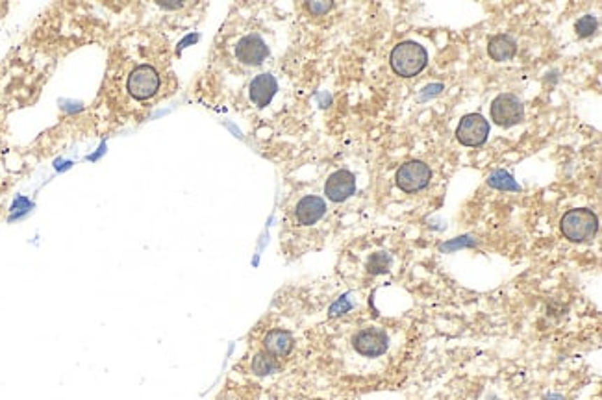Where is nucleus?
Masks as SVG:
<instances>
[{"mask_svg":"<svg viewBox=\"0 0 602 400\" xmlns=\"http://www.w3.org/2000/svg\"><path fill=\"white\" fill-rule=\"evenodd\" d=\"M389 265H391V259L387 254L376 252L371 256L367 269H369L371 274H382V273H386L387 269H389Z\"/></svg>","mask_w":602,"mask_h":400,"instance_id":"2eb2a0df","label":"nucleus"},{"mask_svg":"<svg viewBox=\"0 0 602 400\" xmlns=\"http://www.w3.org/2000/svg\"><path fill=\"white\" fill-rule=\"evenodd\" d=\"M276 91H278V82H276L273 74L267 73L258 74V76L250 82V85H248L250 100H252L258 108H265L267 104H271V100L276 95Z\"/></svg>","mask_w":602,"mask_h":400,"instance_id":"9b49d317","label":"nucleus"},{"mask_svg":"<svg viewBox=\"0 0 602 400\" xmlns=\"http://www.w3.org/2000/svg\"><path fill=\"white\" fill-rule=\"evenodd\" d=\"M428 54L419 43L404 41L396 45L391 52V67L399 76L410 78L427 67Z\"/></svg>","mask_w":602,"mask_h":400,"instance_id":"f257e3e1","label":"nucleus"},{"mask_svg":"<svg viewBox=\"0 0 602 400\" xmlns=\"http://www.w3.org/2000/svg\"><path fill=\"white\" fill-rule=\"evenodd\" d=\"M489 136V124L478 113L465 115L456 128V137L465 147H478Z\"/></svg>","mask_w":602,"mask_h":400,"instance_id":"0eeeda50","label":"nucleus"},{"mask_svg":"<svg viewBox=\"0 0 602 400\" xmlns=\"http://www.w3.org/2000/svg\"><path fill=\"white\" fill-rule=\"evenodd\" d=\"M356 191V178L354 174L345 169H339L336 173L328 176L327 184H324V195L332 202H343L349 199L350 195H354Z\"/></svg>","mask_w":602,"mask_h":400,"instance_id":"1a4fd4ad","label":"nucleus"},{"mask_svg":"<svg viewBox=\"0 0 602 400\" xmlns=\"http://www.w3.org/2000/svg\"><path fill=\"white\" fill-rule=\"evenodd\" d=\"M306 8L312 11V13H315V15H322V13H327L328 10H332V2H310Z\"/></svg>","mask_w":602,"mask_h":400,"instance_id":"f3484780","label":"nucleus"},{"mask_svg":"<svg viewBox=\"0 0 602 400\" xmlns=\"http://www.w3.org/2000/svg\"><path fill=\"white\" fill-rule=\"evenodd\" d=\"M561 234L573 243H582L592 239L599 230V217L592 210H569L561 217Z\"/></svg>","mask_w":602,"mask_h":400,"instance_id":"f03ea898","label":"nucleus"},{"mask_svg":"<svg viewBox=\"0 0 602 400\" xmlns=\"http://www.w3.org/2000/svg\"><path fill=\"white\" fill-rule=\"evenodd\" d=\"M280 364L275 356H271L264 350V352H258L252 358V373L258 374V376H267V374H273L278 371Z\"/></svg>","mask_w":602,"mask_h":400,"instance_id":"4468645a","label":"nucleus"},{"mask_svg":"<svg viewBox=\"0 0 602 400\" xmlns=\"http://www.w3.org/2000/svg\"><path fill=\"white\" fill-rule=\"evenodd\" d=\"M267 56H269V47L256 34L241 37L236 45V58L243 65H261Z\"/></svg>","mask_w":602,"mask_h":400,"instance_id":"6e6552de","label":"nucleus"},{"mask_svg":"<svg viewBox=\"0 0 602 400\" xmlns=\"http://www.w3.org/2000/svg\"><path fill=\"white\" fill-rule=\"evenodd\" d=\"M293 345H295L293 336L287 330H282V328L271 330L264 337V350L271 354V356H275V358H285L293 350Z\"/></svg>","mask_w":602,"mask_h":400,"instance_id":"f8f14e48","label":"nucleus"},{"mask_svg":"<svg viewBox=\"0 0 602 400\" xmlns=\"http://www.w3.org/2000/svg\"><path fill=\"white\" fill-rule=\"evenodd\" d=\"M487 52L495 62H510L517 52V45L510 36H495L487 43Z\"/></svg>","mask_w":602,"mask_h":400,"instance_id":"ddd939ff","label":"nucleus"},{"mask_svg":"<svg viewBox=\"0 0 602 400\" xmlns=\"http://www.w3.org/2000/svg\"><path fill=\"white\" fill-rule=\"evenodd\" d=\"M432 178V173L423 162H408L396 171V185L406 193L424 190Z\"/></svg>","mask_w":602,"mask_h":400,"instance_id":"39448f33","label":"nucleus"},{"mask_svg":"<svg viewBox=\"0 0 602 400\" xmlns=\"http://www.w3.org/2000/svg\"><path fill=\"white\" fill-rule=\"evenodd\" d=\"M352 347L361 356L375 358L386 352L389 347V337L380 328H364L352 337Z\"/></svg>","mask_w":602,"mask_h":400,"instance_id":"423d86ee","label":"nucleus"},{"mask_svg":"<svg viewBox=\"0 0 602 400\" xmlns=\"http://www.w3.org/2000/svg\"><path fill=\"white\" fill-rule=\"evenodd\" d=\"M159 85H162V78L152 65H138L127 80L128 95L138 100H148L156 97Z\"/></svg>","mask_w":602,"mask_h":400,"instance_id":"7ed1b4c3","label":"nucleus"},{"mask_svg":"<svg viewBox=\"0 0 602 400\" xmlns=\"http://www.w3.org/2000/svg\"><path fill=\"white\" fill-rule=\"evenodd\" d=\"M327 213V202L321 199V197L315 195H308L302 197L295 206V221L301 224V227H312L317 221H321L322 217Z\"/></svg>","mask_w":602,"mask_h":400,"instance_id":"9d476101","label":"nucleus"},{"mask_svg":"<svg viewBox=\"0 0 602 400\" xmlns=\"http://www.w3.org/2000/svg\"><path fill=\"white\" fill-rule=\"evenodd\" d=\"M597 27H599V22H597V19H595V17L584 15L582 19H578V21H576L575 30L580 37H589V36H593V34L597 32Z\"/></svg>","mask_w":602,"mask_h":400,"instance_id":"dca6fc26","label":"nucleus"},{"mask_svg":"<svg viewBox=\"0 0 602 400\" xmlns=\"http://www.w3.org/2000/svg\"><path fill=\"white\" fill-rule=\"evenodd\" d=\"M492 119L504 128L515 127L524 119V106L515 95H499L492 104Z\"/></svg>","mask_w":602,"mask_h":400,"instance_id":"20e7f679","label":"nucleus"}]
</instances>
